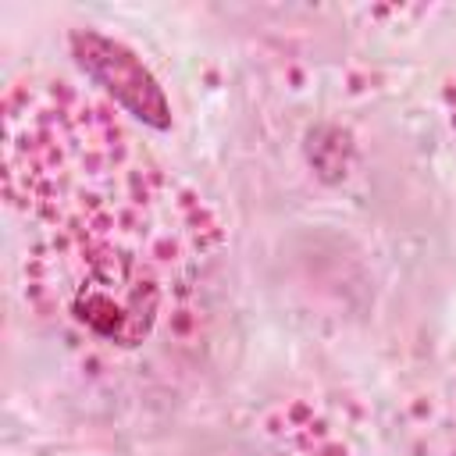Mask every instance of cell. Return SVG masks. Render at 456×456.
Returning <instances> with one entry per match:
<instances>
[{"instance_id":"3957f363","label":"cell","mask_w":456,"mask_h":456,"mask_svg":"<svg viewBox=\"0 0 456 456\" xmlns=\"http://www.w3.org/2000/svg\"><path fill=\"white\" fill-rule=\"evenodd\" d=\"M267 456H356L346 431L306 399L278 403L267 413Z\"/></svg>"},{"instance_id":"277c9868","label":"cell","mask_w":456,"mask_h":456,"mask_svg":"<svg viewBox=\"0 0 456 456\" xmlns=\"http://www.w3.org/2000/svg\"><path fill=\"white\" fill-rule=\"evenodd\" d=\"M442 110H445V125H449V135L456 142V68L449 71L445 86H442Z\"/></svg>"},{"instance_id":"7a4b0ae2","label":"cell","mask_w":456,"mask_h":456,"mask_svg":"<svg viewBox=\"0 0 456 456\" xmlns=\"http://www.w3.org/2000/svg\"><path fill=\"white\" fill-rule=\"evenodd\" d=\"M68 46H71V57H75L78 71L86 75V82H93L96 93L110 107L132 114L135 121H142L150 128L171 125L167 96L135 50H128L125 43H118L103 32H93V28L71 32Z\"/></svg>"},{"instance_id":"5b68a950","label":"cell","mask_w":456,"mask_h":456,"mask_svg":"<svg viewBox=\"0 0 456 456\" xmlns=\"http://www.w3.org/2000/svg\"><path fill=\"white\" fill-rule=\"evenodd\" d=\"M449 456H456V442H452V449H449Z\"/></svg>"},{"instance_id":"6da1fadb","label":"cell","mask_w":456,"mask_h":456,"mask_svg":"<svg viewBox=\"0 0 456 456\" xmlns=\"http://www.w3.org/2000/svg\"><path fill=\"white\" fill-rule=\"evenodd\" d=\"M0 178L21 299L82 370L150 381L196 353L228 235L118 107L64 75L11 78Z\"/></svg>"}]
</instances>
